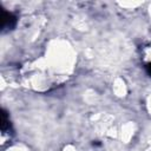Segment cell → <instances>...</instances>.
Returning a JSON list of instances; mask_svg holds the SVG:
<instances>
[{
    "label": "cell",
    "mask_w": 151,
    "mask_h": 151,
    "mask_svg": "<svg viewBox=\"0 0 151 151\" xmlns=\"http://www.w3.org/2000/svg\"><path fill=\"white\" fill-rule=\"evenodd\" d=\"M1 18H2V24H1V31L2 32H8L15 27L18 19L13 13L7 12L4 8H1Z\"/></svg>",
    "instance_id": "6da1fadb"
},
{
    "label": "cell",
    "mask_w": 151,
    "mask_h": 151,
    "mask_svg": "<svg viewBox=\"0 0 151 151\" xmlns=\"http://www.w3.org/2000/svg\"><path fill=\"white\" fill-rule=\"evenodd\" d=\"M145 68H146V71H147V73L151 76V63H149V64H146L145 65Z\"/></svg>",
    "instance_id": "7a4b0ae2"
}]
</instances>
